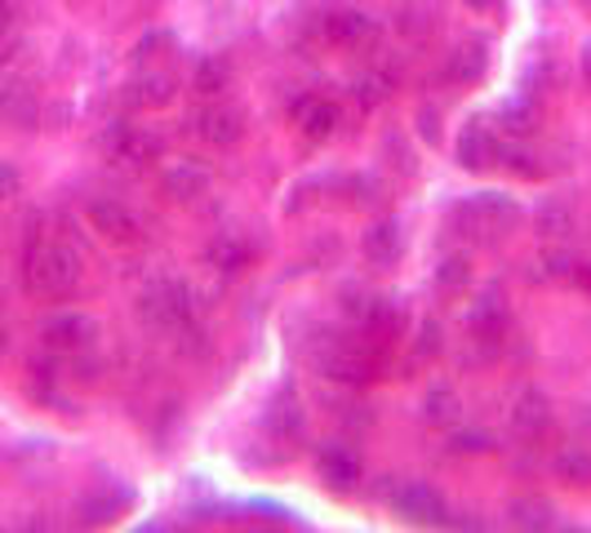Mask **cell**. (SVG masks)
<instances>
[{"instance_id": "6da1fadb", "label": "cell", "mask_w": 591, "mask_h": 533, "mask_svg": "<svg viewBox=\"0 0 591 533\" xmlns=\"http://www.w3.org/2000/svg\"><path fill=\"white\" fill-rule=\"evenodd\" d=\"M23 285L32 298L41 302H63L76 293L80 285V254L67 241L54 236H36L23 254Z\"/></svg>"}, {"instance_id": "7a4b0ae2", "label": "cell", "mask_w": 591, "mask_h": 533, "mask_svg": "<svg viewBox=\"0 0 591 533\" xmlns=\"http://www.w3.org/2000/svg\"><path fill=\"white\" fill-rule=\"evenodd\" d=\"M365 338V330H361ZM357 334H325L311 343V365L333 378V382H347V387H365L379 378V356L361 343Z\"/></svg>"}, {"instance_id": "3957f363", "label": "cell", "mask_w": 591, "mask_h": 533, "mask_svg": "<svg viewBox=\"0 0 591 533\" xmlns=\"http://www.w3.org/2000/svg\"><path fill=\"white\" fill-rule=\"evenodd\" d=\"M139 315H143V325L165 334V338H178L187 325H196V293L187 289V280L178 276H161L143 289L139 298Z\"/></svg>"}, {"instance_id": "277c9868", "label": "cell", "mask_w": 591, "mask_h": 533, "mask_svg": "<svg viewBox=\"0 0 591 533\" xmlns=\"http://www.w3.org/2000/svg\"><path fill=\"white\" fill-rule=\"evenodd\" d=\"M521 219H525L521 204L512 196H503V191L471 196L449 213V223L458 227V236H471V241H503Z\"/></svg>"}, {"instance_id": "5b68a950", "label": "cell", "mask_w": 591, "mask_h": 533, "mask_svg": "<svg viewBox=\"0 0 591 533\" xmlns=\"http://www.w3.org/2000/svg\"><path fill=\"white\" fill-rule=\"evenodd\" d=\"M41 343L54 356H89L98 347V320L85 311H54L41 325Z\"/></svg>"}, {"instance_id": "8992f818", "label": "cell", "mask_w": 591, "mask_h": 533, "mask_svg": "<svg viewBox=\"0 0 591 533\" xmlns=\"http://www.w3.org/2000/svg\"><path fill=\"white\" fill-rule=\"evenodd\" d=\"M387 502H392V511H396L401 520H409V524H431V529L453 524L449 502H445L440 489H431L427 480H396V485L387 489Z\"/></svg>"}, {"instance_id": "52a82bcc", "label": "cell", "mask_w": 591, "mask_h": 533, "mask_svg": "<svg viewBox=\"0 0 591 533\" xmlns=\"http://www.w3.org/2000/svg\"><path fill=\"white\" fill-rule=\"evenodd\" d=\"M499 156H503V134H499L485 116H471V121L458 130V138H453V160H458L467 174L494 169Z\"/></svg>"}, {"instance_id": "ba28073f", "label": "cell", "mask_w": 591, "mask_h": 533, "mask_svg": "<svg viewBox=\"0 0 591 533\" xmlns=\"http://www.w3.org/2000/svg\"><path fill=\"white\" fill-rule=\"evenodd\" d=\"M191 130H196V138H200L205 147L227 152V147H236V143L245 138V107L222 102V98H209L200 112H196Z\"/></svg>"}, {"instance_id": "9c48e42d", "label": "cell", "mask_w": 591, "mask_h": 533, "mask_svg": "<svg viewBox=\"0 0 591 533\" xmlns=\"http://www.w3.org/2000/svg\"><path fill=\"white\" fill-rule=\"evenodd\" d=\"M320 32L333 49H374L383 41L379 19H370L365 10H329L320 19Z\"/></svg>"}, {"instance_id": "30bf717a", "label": "cell", "mask_w": 591, "mask_h": 533, "mask_svg": "<svg viewBox=\"0 0 591 533\" xmlns=\"http://www.w3.org/2000/svg\"><path fill=\"white\" fill-rule=\"evenodd\" d=\"M467 334L485 343V347H499L507 334H512V307L503 298V289H485L467 311Z\"/></svg>"}, {"instance_id": "8fae6325", "label": "cell", "mask_w": 591, "mask_h": 533, "mask_svg": "<svg viewBox=\"0 0 591 533\" xmlns=\"http://www.w3.org/2000/svg\"><path fill=\"white\" fill-rule=\"evenodd\" d=\"M0 121L14 125V130H36L41 125V93L19 71L0 76Z\"/></svg>"}, {"instance_id": "7c38bea8", "label": "cell", "mask_w": 591, "mask_h": 533, "mask_svg": "<svg viewBox=\"0 0 591 533\" xmlns=\"http://www.w3.org/2000/svg\"><path fill=\"white\" fill-rule=\"evenodd\" d=\"M85 219H89V227H94L102 241H111V245H134V241H139V219L130 213V204L111 200V196H94V200L85 204Z\"/></svg>"}, {"instance_id": "4fadbf2b", "label": "cell", "mask_w": 591, "mask_h": 533, "mask_svg": "<svg viewBox=\"0 0 591 533\" xmlns=\"http://www.w3.org/2000/svg\"><path fill=\"white\" fill-rule=\"evenodd\" d=\"M267 432H272V441L276 445H285V449H298L303 445V436H307V409H303V400H298V391L285 382L281 391H276V400L267 404Z\"/></svg>"}, {"instance_id": "5bb4252c", "label": "cell", "mask_w": 591, "mask_h": 533, "mask_svg": "<svg viewBox=\"0 0 591 533\" xmlns=\"http://www.w3.org/2000/svg\"><path fill=\"white\" fill-rule=\"evenodd\" d=\"M490 71V41L485 36H462L449 58H445V80L453 89H471V85H481Z\"/></svg>"}, {"instance_id": "9a60e30c", "label": "cell", "mask_w": 591, "mask_h": 533, "mask_svg": "<svg viewBox=\"0 0 591 533\" xmlns=\"http://www.w3.org/2000/svg\"><path fill=\"white\" fill-rule=\"evenodd\" d=\"M316 471H320V480L333 493H351V489L361 485V476H365L361 454L351 449V445H342V441H329V445L316 449Z\"/></svg>"}, {"instance_id": "2e32d148", "label": "cell", "mask_w": 591, "mask_h": 533, "mask_svg": "<svg viewBox=\"0 0 591 533\" xmlns=\"http://www.w3.org/2000/svg\"><path fill=\"white\" fill-rule=\"evenodd\" d=\"M538 125H543V102H538V93L534 89H516L503 107H499V134H507V138H534L538 134Z\"/></svg>"}, {"instance_id": "e0dca14e", "label": "cell", "mask_w": 591, "mask_h": 533, "mask_svg": "<svg viewBox=\"0 0 591 533\" xmlns=\"http://www.w3.org/2000/svg\"><path fill=\"white\" fill-rule=\"evenodd\" d=\"M174 93H178V76H174V67H165V63H143V67L134 71V80H130L134 107H147V112H156V107L174 102Z\"/></svg>"}, {"instance_id": "ac0fdd59", "label": "cell", "mask_w": 591, "mask_h": 533, "mask_svg": "<svg viewBox=\"0 0 591 533\" xmlns=\"http://www.w3.org/2000/svg\"><path fill=\"white\" fill-rule=\"evenodd\" d=\"M547 426H551V400L543 387H525L512 404V432L521 441H543L547 436Z\"/></svg>"}, {"instance_id": "d6986e66", "label": "cell", "mask_w": 591, "mask_h": 533, "mask_svg": "<svg viewBox=\"0 0 591 533\" xmlns=\"http://www.w3.org/2000/svg\"><path fill=\"white\" fill-rule=\"evenodd\" d=\"M294 121H298V134H303L307 143H329V138L338 134V125H342V112H338V102L311 93V98L298 102Z\"/></svg>"}, {"instance_id": "ffe728a7", "label": "cell", "mask_w": 591, "mask_h": 533, "mask_svg": "<svg viewBox=\"0 0 591 533\" xmlns=\"http://www.w3.org/2000/svg\"><path fill=\"white\" fill-rule=\"evenodd\" d=\"M254 254H259V245H254L245 232H218V236L205 245V258H209V267H218L222 276H236V271H245V267L254 263Z\"/></svg>"}, {"instance_id": "44dd1931", "label": "cell", "mask_w": 591, "mask_h": 533, "mask_svg": "<svg viewBox=\"0 0 591 533\" xmlns=\"http://www.w3.org/2000/svg\"><path fill=\"white\" fill-rule=\"evenodd\" d=\"M361 254H365L370 267H396L401 254H405V232H401V223H396V219H379V223L365 232Z\"/></svg>"}, {"instance_id": "7402d4cb", "label": "cell", "mask_w": 591, "mask_h": 533, "mask_svg": "<svg viewBox=\"0 0 591 533\" xmlns=\"http://www.w3.org/2000/svg\"><path fill=\"white\" fill-rule=\"evenodd\" d=\"M161 191L178 204H196L205 191H209V169H200L196 160H174L165 174H161Z\"/></svg>"}, {"instance_id": "603a6c76", "label": "cell", "mask_w": 591, "mask_h": 533, "mask_svg": "<svg viewBox=\"0 0 591 533\" xmlns=\"http://www.w3.org/2000/svg\"><path fill=\"white\" fill-rule=\"evenodd\" d=\"M534 227H538L543 241H560V245H565V241L578 232L573 200H569V196H547V200L538 204V213H534Z\"/></svg>"}, {"instance_id": "cb8c5ba5", "label": "cell", "mask_w": 591, "mask_h": 533, "mask_svg": "<svg viewBox=\"0 0 591 533\" xmlns=\"http://www.w3.org/2000/svg\"><path fill=\"white\" fill-rule=\"evenodd\" d=\"M551 471H556V480H565L569 489H591V449H587L582 441L560 445V449L551 454Z\"/></svg>"}, {"instance_id": "d4e9b609", "label": "cell", "mask_w": 591, "mask_h": 533, "mask_svg": "<svg viewBox=\"0 0 591 533\" xmlns=\"http://www.w3.org/2000/svg\"><path fill=\"white\" fill-rule=\"evenodd\" d=\"M125 502H130V493L121 489V485H98V489H89L85 498H80V520L85 524H102V520H116L125 511Z\"/></svg>"}, {"instance_id": "484cf974", "label": "cell", "mask_w": 591, "mask_h": 533, "mask_svg": "<svg viewBox=\"0 0 591 533\" xmlns=\"http://www.w3.org/2000/svg\"><path fill=\"white\" fill-rule=\"evenodd\" d=\"M191 89H196L200 98H222V93L231 89V63H227L222 54H205V58L196 63V71H191Z\"/></svg>"}, {"instance_id": "4316f807", "label": "cell", "mask_w": 591, "mask_h": 533, "mask_svg": "<svg viewBox=\"0 0 591 533\" xmlns=\"http://www.w3.org/2000/svg\"><path fill=\"white\" fill-rule=\"evenodd\" d=\"M423 418L431 422V426H440V432H453V426L462 422V400H458V391L453 387H431L427 391V400H423Z\"/></svg>"}, {"instance_id": "83f0119b", "label": "cell", "mask_w": 591, "mask_h": 533, "mask_svg": "<svg viewBox=\"0 0 591 533\" xmlns=\"http://www.w3.org/2000/svg\"><path fill=\"white\" fill-rule=\"evenodd\" d=\"M107 147L116 152V160H134V165H143V160L156 156V143H152L139 125H116V130L107 134Z\"/></svg>"}, {"instance_id": "f1b7e54d", "label": "cell", "mask_w": 591, "mask_h": 533, "mask_svg": "<svg viewBox=\"0 0 591 533\" xmlns=\"http://www.w3.org/2000/svg\"><path fill=\"white\" fill-rule=\"evenodd\" d=\"M512 524H521V529H556V507L547 498H516L512 502Z\"/></svg>"}, {"instance_id": "f546056e", "label": "cell", "mask_w": 591, "mask_h": 533, "mask_svg": "<svg viewBox=\"0 0 591 533\" xmlns=\"http://www.w3.org/2000/svg\"><path fill=\"white\" fill-rule=\"evenodd\" d=\"M467 285H471V263H467V254L440 258V267H436V289H440V293H462Z\"/></svg>"}, {"instance_id": "4dcf8cb0", "label": "cell", "mask_w": 591, "mask_h": 533, "mask_svg": "<svg viewBox=\"0 0 591 533\" xmlns=\"http://www.w3.org/2000/svg\"><path fill=\"white\" fill-rule=\"evenodd\" d=\"M453 449L481 454V449H494V436H490V432H458V436H453Z\"/></svg>"}, {"instance_id": "1f68e13d", "label": "cell", "mask_w": 591, "mask_h": 533, "mask_svg": "<svg viewBox=\"0 0 591 533\" xmlns=\"http://www.w3.org/2000/svg\"><path fill=\"white\" fill-rule=\"evenodd\" d=\"M440 352V325H436V320H423V330H418V356H436Z\"/></svg>"}, {"instance_id": "d6a6232c", "label": "cell", "mask_w": 591, "mask_h": 533, "mask_svg": "<svg viewBox=\"0 0 591 533\" xmlns=\"http://www.w3.org/2000/svg\"><path fill=\"white\" fill-rule=\"evenodd\" d=\"M19 23V0H0V41H6Z\"/></svg>"}, {"instance_id": "836d02e7", "label": "cell", "mask_w": 591, "mask_h": 533, "mask_svg": "<svg viewBox=\"0 0 591 533\" xmlns=\"http://www.w3.org/2000/svg\"><path fill=\"white\" fill-rule=\"evenodd\" d=\"M418 134H423L427 143H440V130H436V107H423V112H418Z\"/></svg>"}, {"instance_id": "e575fe53", "label": "cell", "mask_w": 591, "mask_h": 533, "mask_svg": "<svg viewBox=\"0 0 591 533\" xmlns=\"http://www.w3.org/2000/svg\"><path fill=\"white\" fill-rule=\"evenodd\" d=\"M573 280H578V285L591 293V263H578V267H573Z\"/></svg>"}, {"instance_id": "d590c367", "label": "cell", "mask_w": 591, "mask_h": 533, "mask_svg": "<svg viewBox=\"0 0 591 533\" xmlns=\"http://www.w3.org/2000/svg\"><path fill=\"white\" fill-rule=\"evenodd\" d=\"M462 5H467V10H477V14H485V10L499 5V0H462Z\"/></svg>"}, {"instance_id": "8d00e7d4", "label": "cell", "mask_w": 591, "mask_h": 533, "mask_svg": "<svg viewBox=\"0 0 591 533\" xmlns=\"http://www.w3.org/2000/svg\"><path fill=\"white\" fill-rule=\"evenodd\" d=\"M582 76H587V85H591V41L582 45Z\"/></svg>"}, {"instance_id": "74e56055", "label": "cell", "mask_w": 591, "mask_h": 533, "mask_svg": "<svg viewBox=\"0 0 591 533\" xmlns=\"http://www.w3.org/2000/svg\"><path fill=\"white\" fill-rule=\"evenodd\" d=\"M6 347H10V330H6V320H0V356H6Z\"/></svg>"}, {"instance_id": "f35d334b", "label": "cell", "mask_w": 591, "mask_h": 533, "mask_svg": "<svg viewBox=\"0 0 591 533\" xmlns=\"http://www.w3.org/2000/svg\"><path fill=\"white\" fill-rule=\"evenodd\" d=\"M578 5H582V10H591V0H578Z\"/></svg>"}]
</instances>
